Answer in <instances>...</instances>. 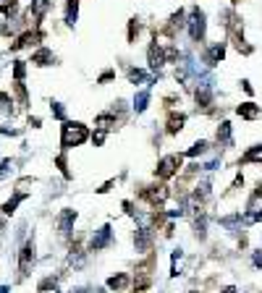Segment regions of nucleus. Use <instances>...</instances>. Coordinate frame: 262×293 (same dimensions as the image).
<instances>
[{
  "label": "nucleus",
  "mask_w": 262,
  "mask_h": 293,
  "mask_svg": "<svg viewBox=\"0 0 262 293\" xmlns=\"http://www.w3.org/2000/svg\"><path fill=\"white\" fill-rule=\"evenodd\" d=\"M87 126L84 123H63L61 128V144H63V149H71V146H79L81 142H87Z\"/></svg>",
  "instance_id": "nucleus-1"
},
{
  "label": "nucleus",
  "mask_w": 262,
  "mask_h": 293,
  "mask_svg": "<svg viewBox=\"0 0 262 293\" xmlns=\"http://www.w3.org/2000/svg\"><path fill=\"white\" fill-rule=\"evenodd\" d=\"M186 29H189V37L194 42H202L204 34H207V16L199 8H192L189 11V21H186Z\"/></svg>",
  "instance_id": "nucleus-2"
},
{
  "label": "nucleus",
  "mask_w": 262,
  "mask_h": 293,
  "mask_svg": "<svg viewBox=\"0 0 262 293\" xmlns=\"http://www.w3.org/2000/svg\"><path fill=\"white\" fill-rule=\"evenodd\" d=\"M212 97H215V81H212V76H204L199 84H196V89H194V99H196V105H199V107H210Z\"/></svg>",
  "instance_id": "nucleus-3"
},
{
  "label": "nucleus",
  "mask_w": 262,
  "mask_h": 293,
  "mask_svg": "<svg viewBox=\"0 0 262 293\" xmlns=\"http://www.w3.org/2000/svg\"><path fill=\"white\" fill-rule=\"evenodd\" d=\"M179 165H181V154H165V157L157 162V168H155V176L157 178H173L176 173H179Z\"/></svg>",
  "instance_id": "nucleus-4"
},
{
  "label": "nucleus",
  "mask_w": 262,
  "mask_h": 293,
  "mask_svg": "<svg viewBox=\"0 0 262 293\" xmlns=\"http://www.w3.org/2000/svg\"><path fill=\"white\" fill-rule=\"evenodd\" d=\"M110 241H113V228L110 225H102L100 231H95V236H92V241H89V249L92 251H102V249H108Z\"/></svg>",
  "instance_id": "nucleus-5"
},
{
  "label": "nucleus",
  "mask_w": 262,
  "mask_h": 293,
  "mask_svg": "<svg viewBox=\"0 0 262 293\" xmlns=\"http://www.w3.org/2000/svg\"><path fill=\"white\" fill-rule=\"evenodd\" d=\"M147 58H149V68H152V71H160L163 63L168 60V55H165V50L160 48V42H157V40H155V45H149Z\"/></svg>",
  "instance_id": "nucleus-6"
},
{
  "label": "nucleus",
  "mask_w": 262,
  "mask_h": 293,
  "mask_svg": "<svg viewBox=\"0 0 262 293\" xmlns=\"http://www.w3.org/2000/svg\"><path fill=\"white\" fill-rule=\"evenodd\" d=\"M149 244H152V233H149L147 225H142V228L134 233V249H136L139 254H144V251L149 249Z\"/></svg>",
  "instance_id": "nucleus-7"
},
{
  "label": "nucleus",
  "mask_w": 262,
  "mask_h": 293,
  "mask_svg": "<svg viewBox=\"0 0 262 293\" xmlns=\"http://www.w3.org/2000/svg\"><path fill=\"white\" fill-rule=\"evenodd\" d=\"M226 58V45L223 42H215V45H210V50H207V55H204V60H207V66H218V63Z\"/></svg>",
  "instance_id": "nucleus-8"
},
{
  "label": "nucleus",
  "mask_w": 262,
  "mask_h": 293,
  "mask_svg": "<svg viewBox=\"0 0 262 293\" xmlns=\"http://www.w3.org/2000/svg\"><path fill=\"white\" fill-rule=\"evenodd\" d=\"M236 113L244 118V121H257V118L262 115V107L255 105V102H241V105L236 107Z\"/></svg>",
  "instance_id": "nucleus-9"
},
{
  "label": "nucleus",
  "mask_w": 262,
  "mask_h": 293,
  "mask_svg": "<svg viewBox=\"0 0 262 293\" xmlns=\"http://www.w3.org/2000/svg\"><path fill=\"white\" fill-rule=\"evenodd\" d=\"M73 223H76V209H63V212L58 215V228H61V233L68 236L71 228H73Z\"/></svg>",
  "instance_id": "nucleus-10"
},
{
  "label": "nucleus",
  "mask_w": 262,
  "mask_h": 293,
  "mask_svg": "<svg viewBox=\"0 0 262 293\" xmlns=\"http://www.w3.org/2000/svg\"><path fill=\"white\" fill-rule=\"evenodd\" d=\"M218 144L220 146H233V128L228 121H223L218 126Z\"/></svg>",
  "instance_id": "nucleus-11"
},
{
  "label": "nucleus",
  "mask_w": 262,
  "mask_h": 293,
  "mask_svg": "<svg viewBox=\"0 0 262 293\" xmlns=\"http://www.w3.org/2000/svg\"><path fill=\"white\" fill-rule=\"evenodd\" d=\"M129 81H131V84H155V76H147V73L142 71V68H129Z\"/></svg>",
  "instance_id": "nucleus-12"
},
{
  "label": "nucleus",
  "mask_w": 262,
  "mask_h": 293,
  "mask_svg": "<svg viewBox=\"0 0 262 293\" xmlns=\"http://www.w3.org/2000/svg\"><path fill=\"white\" fill-rule=\"evenodd\" d=\"M134 113H144V110L149 107V89H142V92H136L134 95Z\"/></svg>",
  "instance_id": "nucleus-13"
},
{
  "label": "nucleus",
  "mask_w": 262,
  "mask_h": 293,
  "mask_svg": "<svg viewBox=\"0 0 262 293\" xmlns=\"http://www.w3.org/2000/svg\"><path fill=\"white\" fill-rule=\"evenodd\" d=\"M32 262H34V244L29 241V244H24V249H21V270L26 272Z\"/></svg>",
  "instance_id": "nucleus-14"
},
{
  "label": "nucleus",
  "mask_w": 262,
  "mask_h": 293,
  "mask_svg": "<svg viewBox=\"0 0 262 293\" xmlns=\"http://www.w3.org/2000/svg\"><path fill=\"white\" fill-rule=\"evenodd\" d=\"M241 162H262V144H255L241 154Z\"/></svg>",
  "instance_id": "nucleus-15"
},
{
  "label": "nucleus",
  "mask_w": 262,
  "mask_h": 293,
  "mask_svg": "<svg viewBox=\"0 0 262 293\" xmlns=\"http://www.w3.org/2000/svg\"><path fill=\"white\" fill-rule=\"evenodd\" d=\"M76 16H79V0H68L66 3V24L73 26L76 24Z\"/></svg>",
  "instance_id": "nucleus-16"
},
{
  "label": "nucleus",
  "mask_w": 262,
  "mask_h": 293,
  "mask_svg": "<svg viewBox=\"0 0 262 293\" xmlns=\"http://www.w3.org/2000/svg\"><path fill=\"white\" fill-rule=\"evenodd\" d=\"M147 196L152 204H163V201L168 199V186H155L152 191H147Z\"/></svg>",
  "instance_id": "nucleus-17"
},
{
  "label": "nucleus",
  "mask_w": 262,
  "mask_h": 293,
  "mask_svg": "<svg viewBox=\"0 0 262 293\" xmlns=\"http://www.w3.org/2000/svg\"><path fill=\"white\" fill-rule=\"evenodd\" d=\"M32 63H37V66H50V63H53V52L50 50H37L32 55Z\"/></svg>",
  "instance_id": "nucleus-18"
},
{
  "label": "nucleus",
  "mask_w": 262,
  "mask_h": 293,
  "mask_svg": "<svg viewBox=\"0 0 262 293\" xmlns=\"http://www.w3.org/2000/svg\"><path fill=\"white\" fill-rule=\"evenodd\" d=\"M129 286V275H113V278L108 280V288L110 291H121V288H126Z\"/></svg>",
  "instance_id": "nucleus-19"
},
{
  "label": "nucleus",
  "mask_w": 262,
  "mask_h": 293,
  "mask_svg": "<svg viewBox=\"0 0 262 293\" xmlns=\"http://www.w3.org/2000/svg\"><path fill=\"white\" fill-rule=\"evenodd\" d=\"M186 123V115H171V121H168V134H179Z\"/></svg>",
  "instance_id": "nucleus-20"
},
{
  "label": "nucleus",
  "mask_w": 262,
  "mask_h": 293,
  "mask_svg": "<svg viewBox=\"0 0 262 293\" xmlns=\"http://www.w3.org/2000/svg\"><path fill=\"white\" fill-rule=\"evenodd\" d=\"M24 199H26V194H16L13 199H8L5 204H3V212H5V215H13V212H16V207L21 204Z\"/></svg>",
  "instance_id": "nucleus-21"
},
{
  "label": "nucleus",
  "mask_w": 262,
  "mask_h": 293,
  "mask_svg": "<svg viewBox=\"0 0 262 293\" xmlns=\"http://www.w3.org/2000/svg\"><path fill=\"white\" fill-rule=\"evenodd\" d=\"M48 8H50L48 0H32V13H34V18H42L45 13H48Z\"/></svg>",
  "instance_id": "nucleus-22"
},
{
  "label": "nucleus",
  "mask_w": 262,
  "mask_h": 293,
  "mask_svg": "<svg viewBox=\"0 0 262 293\" xmlns=\"http://www.w3.org/2000/svg\"><path fill=\"white\" fill-rule=\"evenodd\" d=\"M210 196V181H202L199 186H196V191H194V199L199 201V199H207Z\"/></svg>",
  "instance_id": "nucleus-23"
},
{
  "label": "nucleus",
  "mask_w": 262,
  "mask_h": 293,
  "mask_svg": "<svg viewBox=\"0 0 262 293\" xmlns=\"http://www.w3.org/2000/svg\"><path fill=\"white\" fill-rule=\"evenodd\" d=\"M207 149H210V144H207V142H196V144L192 146V149L186 152V157H196V154H204Z\"/></svg>",
  "instance_id": "nucleus-24"
},
{
  "label": "nucleus",
  "mask_w": 262,
  "mask_h": 293,
  "mask_svg": "<svg viewBox=\"0 0 262 293\" xmlns=\"http://www.w3.org/2000/svg\"><path fill=\"white\" fill-rule=\"evenodd\" d=\"M194 231H196V238H204V236H207V220L196 217L194 220Z\"/></svg>",
  "instance_id": "nucleus-25"
},
{
  "label": "nucleus",
  "mask_w": 262,
  "mask_h": 293,
  "mask_svg": "<svg viewBox=\"0 0 262 293\" xmlns=\"http://www.w3.org/2000/svg\"><path fill=\"white\" fill-rule=\"evenodd\" d=\"M95 123L102 128V131H108V128L116 123V118H113V115H97V121H95Z\"/></svg>",
  "instance_id": "nucleus-26"
},
{
  "label": "nucleus",
  "mask_w": 262,
  "mask_h": 293,
  "mask_svg": "<svg viewBox=\"0 0 262 293\" xmlns=\"http://www.w3.org/2000/svg\"><path fill=\"white\" fill-rule=\"evenodd\" d=\"M11 173H13V162L11 160H3V168H0V181H5Z\"/></svg>",
  "instance_id": "nucleus-27"
},
{
  "label": "nucleus",
  "mask_w": 262,
  "mask_h": 293,
  "mask_svg": "<svg viewBox=\"0 0 262 293\" xmlns=\"http://www.w3.org/2000/svg\"><path fill=\"white\" fill-rule=\"evenodd\" d=\"M24 73H26V66H24L21 60H16V66H13V76H16V81H21Z\"/></svg>",
  "instance_id": "nucleus-28"
},
{
  "label": "nucleus",
  "mask_w": 262,
  "mask_h": 293,
  "mask_svg": "<svg viewBox=\"0 0 262 293\" xmlns=\"http://www.w3.org/2000/svg\"><path fill=\"white\" fill-rule=\"evenodd\" d=\"M53 115H55V118H61V121H63L66 110H63V105H61V102H53Z\"/></svg>",
  "instance_id": "nucleus-29"
},
{
  "label": "nucleus",
  "mask_w": 262,
  "mask_h": 293,
  "mask_svg": "<svg viewBox=\"0 0 262 293\" xmlns=\"http://www.w3.org/2000/svg\"><path fill=\"white\" fill-rule=\"evenodd\" d=\"M252 264H255V267H262V249H257L252 254Z\"/></svg>",
  "instance_id": "nucleus-30"
},
{
  "label": "nucleus",
  "mask_w": 262,
  "mask_h": 293,
  "mask_svg": "<svg viewBox=\"0 0 262 293\" xmlns=\"http://www.w3.org/2000/svg\"><path fill=\"white\" fill-rule=\"evenodd\" d=\"M92 142H95V144H97V146H100V144H102V142H105V131H97V134H95V136H92Z\"/></svg>",
  "instance_id": "nucleus-31"
},
{
  "label": "nucleus",
  "mask_w": 262,
  "mask_h": 293,
  "mask_svg": "<svg viewBox=\"0 0 262 293\" xmlns=\"http://www.w3.org/2000/svg\"><path fill=\"white\" fill-rule=\"evenodd\" d=\"M220 168V160H210L207 165H204V170H218Z\"/></svg>",
  "instance_id": "nucleus-32"
},
{
  "label": "nucleus",
  "mask_w": 262,
  "mask_h": 293,
  "mask_svg": "<svg viewBox=\"0 0 262 293\" xmlns=\"http://www.w3.org/2000/svg\"><path fill=\"white\" fill-rule=\"evenodd\" d=\"M110 79H113V71H105V73L100 76V84H105V81H110Z\"/></svg>",
  "instance_id": "nucleus-33"
},
{
  "label": "nucleus",
  "mask_w": 262,
  "mask_h": 293,
  "mask_svg": "<svg viewBox=\"0 0 262 293\" xmlns=\"http://www.w3.org/2000/svg\"><path fill=\"white\" fill-rule=\"evenodd\" d=\"M220 293H239V291H236V288H233V286H228V288H223Z\"/></svg>",
  "instance_id": "nucleus-34"
},
{
  "label": "nucleus",
  "mask_w": 262,
  "mask_h": 293,
  "mask_svg": "<svg viewBox=\"0 0 262 293\" xmlns=\"http://www.w3.org/2000/svg\"><path fill=\"white\" fill-rule=\"evenodd\" d=\"M0 293H11V288H5V286H3V288H0Z\"/></svg>",
  "instance_id": "nucleus-35"
}]
</instances>
